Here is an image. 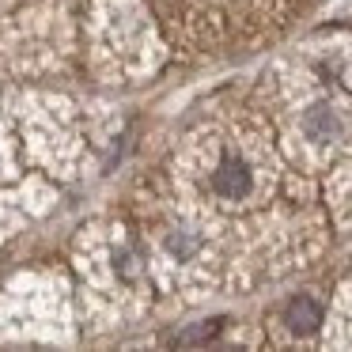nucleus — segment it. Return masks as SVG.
I'll return each mask as SVG.
<instances>
[{
	"label": "nucleus",
	"instance_id": "f03ea898",
	"mask_svg": "<svg viewBox=\"0 0 352 352\" xmlns=\"http://www.w3.org/2000/svg\"><path fill=\"white\" fill-rule=\"evenodd\" d=\"M303 129H307V137H311V140H318V144H326V140L341 137V118H337L333 110L326 107V102H318V107H311V110H307V118H303Z\"/></svg>",
	"mask_w": 352,
	"mask_h": 352
},
{
	"label": "nucleus",
	"instance_id": "7ed1b4c3",
	"mask_svg": "<svg viewBox=\"0 0 352 352\" xmlns=\"http://www.w3.org/2000/svg\"><path fill=\"white\" fill-rule=\"evenodd\" d=\"M284 322L292 326V333H314L322 326V307L314 299H292L288 311H284Z\"/></svg>",
	"mask_w": 352,
	"mask_h": 352
},
{
	"label": "nucleus",
	"instance_id": "f257e3e1",
	"mask_svg": "<svg viewBox=\"0 0 352 352\" xmlns=\"http://www.w3.org/2000/svg\"><path fill=\"white\" fill-rule=\"evenodd\" d=\"M212 190L220 193V197H246L250 193V167H246V160H239V155H223L220 167L212 170Z\"/></svg>",
	"mask_w": 352,
	"mask_h": 352
},
{
	"label": "nucleus",
	"instance_id": "20e7f679",
	"mask_svg": "<svg viewBox=\"0 0 352 352\" xmlns=\"http://www.w3.org/2000/svg\"><path fill=\"white\" fill-rule=\"evenodd\" d=\"M170 250H175L178 258H190V254L197 250V235H190V231H175V235H170Z\"/></svg>",
	"mask_w": 352,
	"mask_h": 352
}]
</instances>
